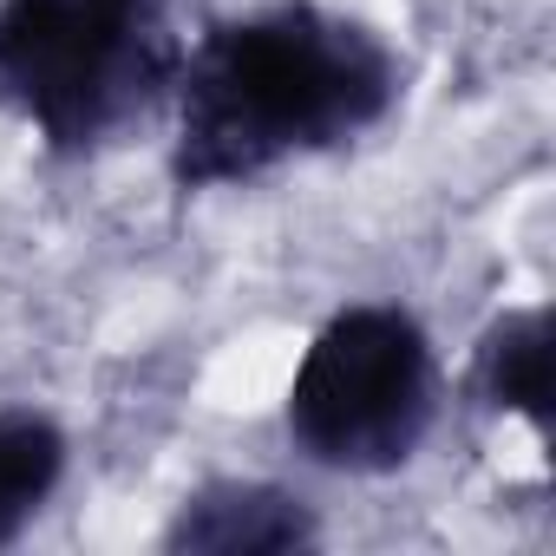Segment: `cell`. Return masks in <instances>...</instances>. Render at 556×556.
<instances>
[{"instance_id":"obj_4","label":"cell","mask_w":556,"mask_h":556,"mask_svg":"<svg viewBox=\"0 0 556 556\" xmlns=\"http://www.w3.org/2000/svg\"><path fill=\"white\" fill-rule=\"evenodd\" d=\"M315 543V504L275 478H210L157 530V549L170 556H295Z\"/></svg>"},{"instance_id":"obj_6","label":"cell","mask_w":556,"mask_h":556,"mask_svg":"<svg viewBox=\"0 0 556 556\" xmlns=\"http://www.w3.org/2000/svg\"><path fill=\"white\" fill-rule=\"evenodd\" d=\"M66 426L40 406H0V549H14L66 484Z\"/></svg>"},{"instance_id":"obj_5","label":"cell","mask_w":556,"mask_h":556,"mask_svg":"<svg viewBox=\"0 0 556 556\" xmlns=\"http://www.w3.org/2000/svg\"><path fill=\"white\" fill-rule=\"evenodd\" d=\"M549 348H556L549 302H530V308H504L497 321H484V334L471 341V367H465L471 406L497 419H523L536 445H549Z\"/></svg>"},{"instance_id":"obj_3","label":"cell","mask_w":556,"mask_h":556,"mask_svg":"<svg viewBox=\"0 0 556 556\" xmlns=\"http://www.w3.org/2000/svg\"><path fill=\"white\" fill-rule=\"evenodd\" d=\"M439 406L445 367L426 321L400 302H348L302 348L282 432L334 478H393L426 452Z\"/></svg>"},{"instance_id":"obj_1","label":"cell","mask_w":556,"mask_h":556,"mask_svg":"<svg viewBox=\"0 0 556 556\" xmlns=\"http://www.w3.org/2000/svg\"><path fill=\"white\" fill-rule=\"evenodd\" d=\"M400 99L406 60L374 21L321 0H268L184 40L170 79V177L177 190L262 184L367 138Z\"/></svg>"},{"instance_id":"obj_2","label":"cell","mask_w":556,"mask_h":556,"mask_svg":"<svg viewBox=\"0 0 556 556\" xmlns=\"http://www.w3.org/2000/svg\"><path fill=\"white\" fill-rule=\"evenodd\" d=\"M177 0H0V112L53 157H92L170 105Z\"/></svg>"}]
</instances>
